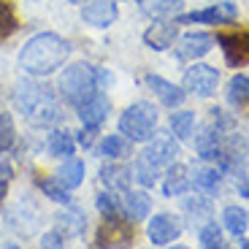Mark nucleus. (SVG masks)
<instances>
[{
	"label": "nucleus",
	"instance_id": "1",
	"mask_svg": "<svg viewBox=\"0 0 249 249\" xmlns=\"http://www.w3.org/2000/svg\"><path fill=\"white\" fill-rule=\"evenodd\" d=\"M71 54V44L57 33H38L22 46L19 52V65L30 76H49L57 68L65 65Z\"/></svg>",
	"mask_w": 249,
	"mask_h": 249
},
{
	"label": "nucleus",
	"instance_id": "2",
	"mask_svg": "<svg viewBox=\"0 0 249 249\" xmlns=\"http://www.w3.org/2000/svg\"><path fill=\"white\" fill-rule=\"evenodd\" d=\"M14 103L22 111V117L36 127H49L62 117L57 95L52 92V87L38 84V81H19L17 92H14Z\"/></svg>",
	"mask_w": 249,
	"mask_h": 249
},
{
	"label": "nucleus",
	"instance_id": "3",
	"mask_svg": "<svg viewBox=\"0 0 249 249\" xmlns=\"http://www.w3.org/2000/svg\"><path fill=\"white\" fill-rule=\"evenodd\" d=\"M176 155H179V143L174 141V136H165V133L157 136L155 133L152 143L136 160V168H133L136 181L141 187H155V181L165 174V168L176 160Z\"/></svg>",
	"mask_w": 249,
	"mask_h": 249
},
{
	"label": "nucleus",
	"instance_id": "4",
	"mask_svg": "<svg viewBox=\"0 0 249 249\" xmlns=\"http://www.w3.org/2000/svg\"><path fill=\"white\" fill-rule=\"evenodd\" d=\"M98 89H100L98 87V68L89 65V62H73L60 76V95L73 108H79L81 103H87Z\"/></svg>",
	"mask_w": 249,
	"mask_h": 249
},
{
	"label": "nucleus",
	"instance_id": "5",
	"mask_svg": "<svg viewBox=\"0 0 249 249\" xmlns=\"http://www.w3.org/2000/svg\"><path fill=\"white\" fill-rule=\"evenodd\" d=\"M119 133L130 143H146L157 133V108L146 100H138L122 111L119 117Z\"/></svg>",
	"mask_w": 249,
	"mask_h": 249
},
{
	"label": "nucleus",
	"instance_id": "6",
	"mask_svg": "<svg viewBox=\"0 0 249 249\" xmlns=\"http://www.w3.org/2000/svg\"><path fill=\"white\" fill-rule=\"evenodd\" d=\"M217 84H219V71L206 65V62H193L184 71V79H181L184 92L195 95V98H212L217 92Z\"/></svg>",
	"mask_w": 249,
	"mask_h": 249
},
{
	"label": "nucleus",
	"instance_id": "7",
	"mask_svg": "<svg viewBox=\"0 0 249 249\" xmlns=\"http://www.w3.org/2000/svg\"><path fill=\"white\" fill-rule=\"evenodd\" d=\"M238 19V8L236 3H214L209 8H200V11H190V14H179L174 19L176 25H231Z\"/></svg>",
	"mask_w": 249,
	"mask_h": 249
},
{
	"label": "nucleus",
	"instance_id": "8",
	"mask_svg": "<svg viewBox=\"0 0 249 249\" xmlns=\"http://www.w3.org/2000/svg\"><path fill=\"white\" fill-rule=\"evenodd\" d=\"M133 244V222L127 217H106V222L100 225V231L95 233V247H130Z\"/></svg>",
	"mask_w": 249,
	"mask_h": 249
},
{
	"label": "nucleus",
	"instance_id": "9",
	"mask_svg": "<svg viewBox=\"0 0 249 249\" xmlns=\"http://www.w3.org/2000/svg\"><path fill=\"white\" fill-rule=\"evenodd\" d=\"M181 231H184V222H181V217L162 212V214H155V217L149 219L146 236H149L152 247H168V244H174L176 238L181 236Z\"/></svg>",
	"mask_w": 249,
	"mask_h": 249
},
{
	"label": "nucleus",
	"instance_id": "10",
	"mask_svg": "<svg viewBox=\"0 0 249 249\" xmlns=\"http://www.w3.org/2000/svg\"><path fill=\"white\" fill-rule=\"evenodd\" d=\"M217 44L225 54V62H228L231 68H244V65H249V30L219 33Z\"/></svg>",
	"mask_w": 249,
	"mask_h": 249
},
{
	"label": "nucleus",
	"instance_id": "11",
	"mask_svg": "<svg viewBox=\"0 0 249 249\" xmlns=\"http://www.w3.org/2000/svg\"><path fill=\"white\" fill-rule=\"evenodd\" d=\"M214 49V36H209V33L203 30H193V33H184V36L179 38V46H176V57L179 60H200V57H206L209 52Z\"/></svg>",
	"mask_w": 249,
	"mask_h": 249
},
{
	"label": "nucleus",
	"instance_id": "12",
	"mask_svg": "<svg viewBox=\"0 0 249 249\" xmlns=\"http://www.w3.org/2000/svg\"><path fill=\"white\" fill-rule=\"evenodd\" d=\"M193 190V171L184 162H171L165 168V181H162V195L165 198H179Z\"/></svg>",
	"mask_w": 249,
	"mask_h": 249
},
{
	"label": "nucleus",
	"instance_id": "13",
	"mask_svg": "<svg viewBox=\"0 0 249 249\" xmlns=\"http://www.w3.org/2000/svg\"><path fill=\"white\" fill-rule=\"evenodd\" d=\"M119 17V8L114 0H87L81 6V19L92 27H108Z\"/></svg>",
	"mask_w": 249,
	"mask_h": 249
},
{
	"label": "nucleus",
	"instance_id": "14",
	"mask_svg": "<svg viewBox=\"0 0 249 249\" xmlns=\"http://www.w3.org/2000/svg\"><path fill=\"white\" fill-rule=\"evenodd\" d=\"M146 84H149V89L157 95V100H160L165 108H179L181 103H184V98H187L184 87H176L174 81L162 79V76H157V73L146 76Z\"/></svg>",
	"mask_w": 249,
	"mask_h": 249
},
{
	"label": "nucleus",
	"instance_id": "15",
	"mask_svg": "<svg viewBox=\"0 0 249 249\" xmlns=\"http://www.w3.org/2000/svg\"><path fill=\"white\" fill-rule=\"evenodd\" d=\"M76 111H79V119H81L84 127H100L103 119L108 117V111H111V100L98 89V92H95L87 103H81Z\"/></svg>",
	"mask_w": 249,
	"mask_h": 249
},
{
	"label": "nucleus",
	"instance_id": "16",
	"mask_svg": "<svg viewBox=\"0 0 249 249\" xmlns=\"http://www.w3.org/2000/svg\"><path fill=\"white\" fill-rule=\"evenodd\" d=\"M176 36H179L176 22H155V25H149L146 33H143V44L155 52H165L174 46Z\"/></svg>",
	"mask_w": 249,
	"mask_h": 249
},
{
	"label": "nucleus",
	"instance_id": "17",
	"mask_svg": "<svg viewBox=\"0 0 249 249\" xmlns=\"http://www.w3.org/2000/svg\"><path fill=\"white\" fill-rule=\"evenodd\" d=\"M122 209H124V217L130 219V222H141V219L149 217L152 198L146 193H133L130 187H127L122 195Z\"/></svg>",
	"mask_w": 249,
	"mask_h": 249
},
{
	"label": "nucleus",
	"instance_id": "18",
	"mask_svg": "<svg viewBox=\"0 0 249 249\" xmlns=\"http://www.w3.org/2000/svg\"><path fill=\"white\" fill-rule=\"evenodd\" d=\"M54 181L62 190H76V187L84 181V162L76 160V157H65V162L60 165V171L54 174Z\"/></svg>",
	"mask_w": 249,
	"mask_h": 249
},
{
	"label": "nucleus",
	"instance_id": "19",
	"mask_svg": "<svg viewBox=\"0 0 249 249\" xmlns=\"http://www.w3.org/2000/svg\"><path fill=\"white\" fill-rule=\"evenodd\" d=\"M181 209H184L187 217L193 219V222H198V225H203V222L212 219V198H209L206 193L184 198V200H181Z\"/></svg>",
	"mask_w": 249,
	"mask_h": 249
},
{
	"label": "nucleus",
	"instance_id": "20",
	"mask_svg": "<svg viewBox=\"0 0 249 249\" xmlns=\"http://www.w3.org/2000/svg\"><path fill=\"white\" fill-rule=\"evenodd\" d=\"M222 225L231 236L241 238L249 228V212L244 206H225L222 209Z\"/></svg>",
	"mask_w": 249,
	"mask_h": 249
},
{
	"label": "nucleus",
	"instance_id": "21",
	"mask_svg": "<svg viewBox=\"0 0 249 249\" xmlns=\"http://www.w3.org/2000/svg\"><path fill=\"white\" fill-rule=\"evenodd\" d=\"M219 184H222V174H219V168H212V165H200V168L193 171V187L198 190V193L217 195Z\"/></svg>",
	"mask_w": 249,
	"mask_h": 249
},
{
	"label": "nucleus",
	"instance_id": "22",
	"mask_svg": "<svg viewBox=\"0 0 249 249\" xmlns=\"http://www.w3.org/2000/svg\"><path fill=\"white\" fill-rule=\"evenodd\" d=\"M228 103L233 108H247L249 106V76L236 73L231 81H228Z\"/></svg>",
	"mask_w": 249,
	"mask_h": 249
},
{
	"label": "nucleus",
	"instance_id": "23",
	"mask_svg": "<svg viewBox=\"0 0 249 249\" xmlns=\"http://www.w3.org/2000/svg\"><path fill=\"white\" fill-rule=\"evenodd\" d=\"M46 149H49L52 157H73L76 152V138L71 136L68 130H54L49 136V141H46Z\"/></svg>",
	"mask_w": 249,
	"mask_h": 249
},
{
	"label": "nucleus",
	"instance_id": "24",
	"mask_svg": "<svg viewBox=\"0 0 249 249\" xmlns=\"http://www.w3.org/2000/svg\"><path fill=\"white\" fill-rule=\"evenodd\" d=\"M130 168H124V165H106V168L100 171V181L108 187V190H127L130 187Z\"/></svg>",
	"mask_w": 249,
	"mask_h": 249
},
{
	"label": "nucleus",
	"instance_id": "25",
	"mask_svg": "<svg viewBox=\"0 0 249 249\" xmlns=\"http://www.w3.org/2000/svg\"><path fill=\"white\" fill-rule=\"evenodd\" d=\"M127 152H130V143H127L124 136H114L111 133V136H106L98 143V155L106 157V160H122Z\"/></svg>",
	"mask_w": 249,
	"mask_h": 249
},
{
	"label": "nucleus",
	"instance_id": "26",
	"mask_svg": "<svg viewBox=\"0 0 249 249\" xmlns=\"http://www.w3.org/2000/svg\"><path fill=\"white\" fill-rule=\"evenodd\" d=\"M184 6V0H143V14L152 19H168L174 17L179 8Z\"/></svg>",
	"mask_w": 249,
	"mask_h": 249
},
{
	"label": "nucleus",
	"instance_id": "27",
	"mask_svg": "<svg viewBox=\"0 0 249 249\" xmlns=\"http://www.w3.org/2000/svg\"><path fill=\"white\" fill-rule=\"evenodd\" d=\"M171 130L179 141H187L193 138L195 133V111H176L171 114Z\"/></svg>",
	"mask_w": 249,
	"mask_h": 249
},
{
	"label": "nucleus",
	"instance_id": "28",
	"mask_svg": "<svg viewBox=\"0 0 249 249\" xmlns=\"http://www.w3.org/2000/svg\"><path fill=\"white\" fill-rule=\"evenodd\" d=\"M198 241L203 249H222L225 238H222V228L217 222H203L198 231Z\"/></svg>",
	"mask_w": 249,
	"mask_h": 249
},
{
	"label": "nucleus",
	"instance_id": "29",
	"mask_svg": "<svg viewBox=\"0 0 249 249\" xmlns=\"http://www.w3.org/2000/svg\"><path fill=\"white\" fill-rule=\"evenodd\" d=\"M17 30H19V19H17L14 6L8 0H0V41L11 38Z\"/></svg>",
	"mask_w": 249,
	"mask_h": 249
},
{
	"label": "nucleus",
	"instance_id": "30",
	"mask_svg": "<svg viewBox=\"0 0 249 249\" xmlns=\"http://www.w3.org/2000/svg\"><path fill=\"white\" fill-rule=\"evenodd\" d=\"M17 143V127H14V117L8 111H0V155H6Z\"/></svg>",
	"mask_w": 249,
	"mask_h": 249
},
{
	"label": "nucleus",
	"instance_id": "31",
	"mask_svg": "<svg viewBox=\"0 0 249 249\" xmlns=\"http://www.w3.org/2000/svg\"><path fill=\"white\" fill-rule=\"evenodd\" d=\"M60 225H62V236L68 238V236H79L81 231H84V217H81L76 209H71V212L60 214Z\"/></svg>",
	"mask_w": 249,
	"mask_h": 249
},
{
	"label": "nucleus",
	"instance_id": "32",
	"mask_svg": "<svg viewBox=\"0 0 249 249\" xmlns=\"http://www.w3.org/2000/svg\"><path fill=\"white\" fill-rule=\"evenodd\" d=\"M98 212L103 217H119L122 214V200L108 190V193H100L98 195Z\"/></svg>",
	"mask_w": 249,
	"mask_h": 249
},
{
	"label": "nucleus",
	"instance_id": "33",
	"mask_svg": "<svg viewBox=\"0 0 249 249\" xmlns=\"http://www.w3.org/2000/svg\"><path fill=\"white\" fill-rule=\"evenodd\" d=\"M38 187L46 193V198L57 200V203H68V200H71L68 198V190H62L54 179H38Z\"/></svg>",
	"mask_w": 249,
	"mask_h": 249
},
{
	"label": "nucleus",
	"instance_id": "34",
	"mask_svg": "<svg viewBox=\"0 0 249 249\" xmlns=\"http://www.w3.org/2000/svg\"><path fill=\"white\" fill-rule=\"evenodd\" d=\"M41 247H65V236H62L60 231H49L44 233V238H41Z\"/></svg>",
	"mask_w": 249,
	"mask_h": 249
},
{
	"label": "nucleus",
	"instance_id": "35",
	"mask_svg": "<svg viewBox=\"0 0 249 249\" xmlns=\"http://www.w3.org/2000/svg\"><path fill=\"white\" fill-rule=\"evenodd\" d=\"M95 130H98V127H84V130L79 133V143H84V146H92V141H95Z\"/></svg>",
	"mask_w": 249,
	"mask_h": 249
},
{
	"label": "nucleus",
	"instance_id": "36",
	"mask_svg": "<svg viewBox=\"0 0 249 249\" xmlns=\"http://www.w3.org/2000/svg\"><path fill=\"white\" fill-rule=\"evenodd\" d=\"M11 176H14V168L8 165V162H0V184H3V187H8Z\"/></svg>",
	"mask_w": 249,
	"mask_h": 249
},
{
	"label": "nucleus",
	"instance_id": "37",
	"mask_svg": "<svg viewBox=\"0 0 249 249\" xmlns=\"http://www.w3.org/2000/svg\"><path fill=\"white\" fill-rule=\"evenodd\" d=\"M238 244H241L244 249H249V238H244V236H241V241H238Z\"/></svg>",
	"mask_w": 249,
	"mask_h": 249
},
{
	"label": "nucleus",
	"instance_id": "38",
	"mask_svg": "<svg viewBox=\"0 0 249 249\" xmlns=\"http://www.w3.org/2000/svg\"><path fill=\"white\" fill-rule=\"evenodd\" d=\"M3 193H6V187H0V200H3Z\"/></svg>",
	"mask_w": 249,
	"mask_h": 249
},
{
	"label": "nucleus",
	"instance_id": "39",
	"mask_svg": "<svg viewBox=\"0 0 249 249\" xmlns=\"http://www.w3.org/2000/svg\"><path fill=\"white\" fill-rule=\"evenodd\" d=\"M71 3H84V0H71Z\"/></svg>",
	"mask_w": 249,
	"mask_h": 249
}]
</instances>
